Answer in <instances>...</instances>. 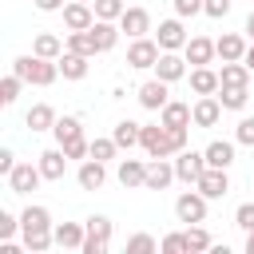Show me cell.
I'll return each instance as SVG.
<instances>
[{
    "label": "cell",
    "mask_w": 254,
    "mask_h": 254,
    "mask_svg": "<svg viewBox=\"0 0 254 254\" xmlns=\"http://www.w3.org/2000/svg\"><path fill=\"white\" fill-rule=\"evenodd\" d=\"M20 238H24V250H32V254H44L56 242V226H52L48 206H28L20 214Z\"/></svg>",
    "instance_id": "1"
},
{
    "label": "cell",
    "mask_w": 254,
    "mask_h": 254,
    "mask_svg": "<svg viewBox=\"0 0 254 254\" xmlns=\"http://www.w3.org/2000/svg\"><path fill=\"white\" fill-rule=\"evenodd\" d=\"M12 71L24 79V83H32V87H48V83H56L60 79V60H44V56H16L12 60Z\"/></svg>",
    "instance_id": "2"
},
{
    "label": "cell",
    "mask_w": 254,
    "mask_h": 254,
    "mask_svg": "<svg viewBox=\"0 0 254 254\" xmlns=\"http://www.w3.org/2000/svg\"><path fill=\"white\" fill-rule=\"evenodd\" d=\"M83 226H87L83 254H107V246H111V218L107 214H91Z\"/></svg>",
    "instance_id": "3"
},
{
    "label": "cell",
    "mask_w": 254,
    "mask_h": 254,
    "mask_svg": "<svg viewBox=\"0 0 254 254\" xmlns=\"http://www.w3.org/2000/svg\"><path fill=\"white\" fill-rule=\"evenodd\" d=\"M139 147H143L151 159H171V155H175V147H171V131H167L163 123H155V127H143V135H139Z\"/></svg>",
    "instance_id": "4"
},
{
    "label": "cell",
    "mask_w": 254,
    "mask_h": 254,
    "mask_svg": "<svg viewBox=\"0 0 254 254\" xmlns=\"http://www.w3.org/2000/svg\"><path fill=\"white\" fill-rule=\"evenodd\" d=\"M159 56H163V48H159V40H147V36H139V40H131V48H127V67H155L159 64Z\"/></svg>",
    "instance_id": "5"
},
{
    "label": "cell",
    "mask_w": 254,
    "mask_h": 254,
    "mask_svg": "<svg viewBox=\"0 0 254 254\" xmlns=\"http://www.w3.org/2000/svg\"><path fill=\"white\" fill-rule=\"evenodd\" d=\"M175 214L179 222H206V194L202 190H187L175 198Z\"/></svg>",
    "instance_id": "6"
},
{
    "label": "cell",
    "mask_w": 254,
    "mask_h": 254,
    "mask_svg": "<svg viewBox=\"0 0 254 254\" xmlns=\"http://www.w3.org/2000/svg\"><path fill=\"white\" fill-rule=\"evenodd\" d=\"M95 24V8L83 4V0H67L64 4V28L67 32H87Z\"/></svg>",
    "instance_id": "7"
},
{
    "label": "cell",
    "mask_w": 254,
    "mask_h": 254,
    "mask_svg": "<svg viewBox=\"0 0 254 254\" xmlns=\"http://www.w3.org/2000/svg\"><path fill=\"white\" fill-rule=\"evenodd\" d=\"M40 179H44L40 163H36V167H32V163H16L12 175H8V187H12V194H28V190L40 187Z\"/></svg>",
    "instance_id": "8"
},
{
    "label": "cell",
    "mask_w": 254,
    "mask_h": 254,
    "mask_svg": "<svg viewBox=\"0 0 254 254\" xmlns=\"http://www.w3.org/2000/svg\"><path fill=\"white\" fill-rule=\"evenodd\" d=\"M202 171H206V155H202V151H179V159H175V175H179L183 183H198Z\"/></svg>",
    "instance_id": "9"
},
{
    "label": "cell",
    "mask_w": 254,
    "mask_h": 254,
    "mask_svg": "<svg viewBox=\"0 0 254 254\" xmlns=\"http://www.w3.org/2000/svg\"><path fill=\"white\" fill-rule=\"evenodd\" d=\"M183 56H187V64L206 67V64L218 56V48H214V40H206V36H190V40H187V48H183Z\"/></svg>",
    "instance_id": "10"
},
{
    "label": "cell",
    "mask_w": 254,
    "mask_h": 254,
    "mask_svg": "<svg viewBox=\"0 0 254 254\" xmlns=\"http://www.w3.org/2000/svg\"><path fill=\"white\" fill-rule=\"evenodd\" d=\"M167 87H171V83H167V79H159V75H155V79H147V83L139 87V103H143L147 111H163V107L171 103V99H167Z\"/></svg>",
    "instance_id": "11"
},
{
    "label": "cell",
    "mask_w": 254,
    "mask_h": 254,
    "mask_svg": "<svg viewBox=\"0 0 254 254\" xmlns=\"http://www.w3.org/2000/svg\"><path fill=\"white\" fill-rule=\"evenodd\" d=\"M179 175H175V163H167V159H151L147 163V190H167L171 183H175Z\"/></svg>",
    "instance_id": "12"
},
{
    "label": "cell",
    "mask_w": 254,
    "mask_h": 254,
    "mask_svg": "<svg viewBox=\"0 0 254 254\" xmlns=\"http://www.w3.org/2000/svg\"><path fill=\"white\" fill-rule=\"evenodd\" d=\"M155 40H159V48H163V52H179V48H187L183 20H163V24H159V32H155Z\"/></svg>",
    "instance_id": "13"
},
{
    "label": "cell",
    "mask_w": 254,
    "mask_h": 254,
    "mask_svg": "<svg viewBox=\"0 0 254 254\" xmlns=\"http://www.w3.org/2000/svg\"><path fill=\"white\" fill-rule=\"evenodd\" d=\"M190 111H194V127H214L226 107L218 103V95H198V103H194Z\"/></svg>",
    "instance_id": "14"
},
{
    "label": "cell",
    "mask_w": 254,
    "mask_h": 254,
    "mask_svg": "<svg viewBox=\"0 0 254 254\" xmlns=\"http://www.w3.org/2000/svg\"><path fill=\"white\" fill-rule=\"evenodd\" d=\"M194 187H198L206 198H222V194L230 190V179H226V171H222V167H206V171H202V179H198Z\"/></svg>",
    "instance_id": "15"
},
{
    "label": "cell",
    "mask_w": 254,
    "mask_h": 254,
    "mask_svg": "<svg viewBox=\"0 0 254 254\" xmlns=\"http://www.w3.org/2000/svg\"><path fill=\"white\" fill-rule=\"evenodd\" d=\"M119 28H123L131 40H139V36L151 32V12H147V8H127V12L119 16Z\"/></svg>",
    "instance_id": "16"
},
{
    "label": "cell",
    "mask_w": 254,
    "mask_h": 254,
    "mask_svg": "<svg viewBox=\"0 0 254 254\" xmlns=\"http://www.w3.org/2000/svg\"><path fill=\"white\" fill-rule=\"evenodd\" d=\"M155 75H159V79H167V83L183 79V75H187V56H179V52H163V56H159V64H155Z\"/></svg>",
    "instance_id": "17"
},
{
    "label": "cell",
    "mask_w": 254,
    "mask_h": 254,
    "mask_svg": "<svg viewBox=\"0 0 254 254\" xmlns=\"http://www.w3.org/2000/svg\"><path fill=\"white\" fill-rule=\"evenodd\" d=\"M75 179H79V187H83V190H99V187L107 183L103 159H83V163H79V171H75Z\"/></svg>",
    "instance_id": "18"
},
{
    "label": "cell",
    "mask_w": 254,
    "mask_h": 254,
    "mask_svg": "<svg viewBox=\"0 0 254 254\" xmlns=\"http://www.w3.org/2000/svg\"><path fill=\"white\" fill-rule=\"evenodd\" d=\"M159 123H163V127H190V123H194V111H190V103L171 99V103L159 111Z\"/></svg>",
    "instance_id": "19"
},
{
    "label": "cell",
    "mask_w": 254,
    "mask_h": 254,
    "mask_svg": "<svg viewBox=\"0 0 254 254\" xmlns=\"http://www.w3.org/2000/svg\"><path fill=\"white\" fill-rule=\"evenodd\" d=\"M250 67H246V60H226L222 64V71H218V79L226 83V87H250Z\"/></svg>",
    "instance_id": "20"
},
{
    "label": "cell",
    "mask_w": 254,
    "mask_h": 254,
    "mask_svg": "<svg viewBox=\"0 0 254 254\" xmlns=\"http://www.w3.org/2000/svg\"><path fill=\"white\" fill-rule=\"evenodd\" d=\"M40 171H44V179H64V171H67V151L64 147H52V151H44L40 155Z\"/></svg>",
    "instance_id": "21"
},
{
    "label": "cell",
    "mask_w": 254,
    "mask_h": 254,
    "mask_svg": "<svg viewBox=\"0 0 254 254\" xmlns=\"http://www.w3.org/2000/svg\"><path fill=\"white\" fill-rule=\"evenodd\" d=\"M83 238H87V226H79V222L56 226V246H64V250H83Z\"/></svg>",
    "instance_id": "22"
},
{
    "label": "cell",
    "mask_w": 254,
    "mask_h": 254,
    "mask_svg": "<svg viewBox=\"0 0 254 254\" xmlns=\"http://www.w3.org/2000/svg\"><path fill=\"white\" fill-rule=\"evenodd\" d=\"M119 20H95L91 24V36H95V44H99V52H111L115 44H119V32L123 28H115Z\"/></svg>",
    "instance_id": "23"
},
{
    "label": "cell",
    "mask_w": 254,
    "mask_h": 254,
    "mask_svg": "<svg viewBox=\"0 0 254 254\" xmlns=\"http://www.w3.org/2000/svg\"><path fill=\"white\" fill-rule=\"evenodd\" d=\"M214 48H218V60H222V64H226V60H242V56H246V40H242L238 32L218 36V40H214Z\"/></svg>",
    "instance_id": "24"
},
{
    "label": "cell",
    "mask_w": 254,
    "mask_h": 254,
    "mask_svg": "<svg viewBox=\"0 0 254 254\" xmlns=\"http://www.w3.org/2000/svg\"><path fill=\"white\" fill-rule=\"evenodd\" d=\"M218 87H222L218 71H210V67H194V71H190V91H194V95H214Z\"/></svg>",
    "instance_id": "25"
},
{
    "label": "cell",
    "mask_w": 254,
    "mask_h": 254,
    "mask_svg": "<svg viewBox=\"0 0 254 254\" xmlns=\"http://www.w3.org/2000/svg\"><path fill=\"white\" fill-rule=\"evenodd\" d=\"M119 183L131 190V187H143L147 183V163L139 159H119Z\"/></svg>",
    "instance_id": "26"
},
{
    "label": "cell",
    "mask_w": 254,
    "mask_h": 254,
    "mask_svg": "<svg viewBox=\"0 0 254 254\" xmlns=\"http://www.w3.org/2000/svg\"><path fill=\"white\" fill-rule=\"evenodd\" d=\"M24 123H28L32 131H52V127H56V111H52L48 103H32L28 115H24Z\"/></svg>",
    "instance_id": "27"
},
{
    "label": "cell",
    "mask_w": 254,
    "mask_h": 254,
    "mask_svg": "<svg viewBox=\"0 0 254 254\" xmlns=\"http://www.w3.org/2000/svg\"><path fill=\"white\" fill-rule=\"evenodd\" d=\"M202 155H206V167H222V171H226V167L234 163V143H226V139H214V143H210Z\"/></svg>",
    "instance_id": "28"
},
{
    "label": "cell",
    "mask_w": 254,
    "mask_h": 254,
    "mask_svg": "<svg viewBox=\"0 0 254 254\" xmlns=\"http://www.w3.org/2000/svg\"><path fill=\"white\" fill-rule=\"evenodd\" d=\"M60 75H64V79H83V75H87V56L64 52V56H60Z\"/></svg>",
    "instance_id": "29"
},
{
    "label": "cell",
    "mask_w": 254,
    "mask_h": 254,
    "mask_svg": "<svg viewBox=\"0 0 254 254\" xmlns=\"http://www.w3.org/2000/svg\"><path fill=\"white\" fill-rule=\"evenodd\" d=\"M32 52H36V56H44V60H60V56H64V44H60V36L40 32V36L32 40Z\"/></svg>",
    "instance_id": "30"
},
{
    "label": "cell",
    "mask_w": 254,
    "mask_h": 254,
    "mask_svg": "<svg viewBox=\"0 0 254 254\" xmlns=\"http://www.w3.org/2000/svg\"><path fill=\"white\" fill-rule=\"evenodd\" d=\"M214 95H218V103H222L226 111H242L246 99H250V87H226V83H222Z\"/></svg>",
    "instance_id": "31"
},
{
    "label": "cell",
    "mask_w": 254,
    "mask_h": 254,
    "mask_svg": "<svg viewBox=\"0 0 254 254\" xmlns=\"http://www.w3.org/2000/svg\"><path fill=\"white\" fill-rule=\"evenodd\" d=\"M52 135H56V139H60V147H64V143H71V139H83V123H79L75 115H64V119H56Z\"/></svg>",
    "instance_id": "32"
},
{
    "label": "cell",
    "mask_w": 254,
    "mask_h": 254,
    "mask_svg": "<svg viewBox=\"0 0 254 254\" xmlns=\"http://www.w3.org/2000/svg\"><path fill=\"white\" fill-rule=\"evenodd\" d=\"M139 135H143V127H139V123H131V119H119V123H115V131H111V139H115L119 147H127V151H131V147H139Z\"/></svg>",
    "instance_id": "33"
},
{
    "label": "cell",
    "mask_w": 254,
    "mask_h": 254,
    "mask_svg": "<svg viewBox=\"0 0 254 254\" xmlns=\"http://www.w3.org/2000/svg\"><path fill=\"white\" fill-rule=\"evenodd\" d=\"M67 52H79V56H95L99 52V44H95V36H91V28L87 32H67Z\"/></svg>",
    "instance_id": "34"
},
{
    "label": "cell",
    "mask_w": 254,
    "mask_h": 254,
    "mask_svg": "<svg viewBox=\"0 0 254 254\" xmlns=\"http://www.w3.org/2000/svg\"><path fill=\"white\" fill-rule=\"evenodd\" d=\"M91 8H95V20H119L127 12L123 0H91Z\"/></svg>",
    "instance_id": "35"
},
{
    "label": "cell",
    "mask_w": 254,
    "mask_h": 254,
    "mask_svg": "<svg viewBox=\"0 0 254 254\" xmlns=\"http://www.w3.org/2000/svg\"><path fill=\"white\" fill-rule=\"evenodd\" d=\"M20 87H24V79H20L16 71H12V75H4V79H0V103H4V107H8V103H16Z\"/></svg>",
    "instance_id": "36"
},
{
    "label": "cell",
    "mask_w": 254,
    "mask_h": 254,
    "mask_svg": "<svg viewBox=\"0 0 254 254\" xmlns=\"http://www.w3.org/2000/svg\"><path fill=\"white\" fill-rule=\"evenodd\" d=\"M187 246H190V254H198V250H210L214 242H210V234H206L198 222H190V230H187Z\"/></svg>",
    "instance_id": "37"
},
{
    "label": "cell",
    "mask_w": 254,
    "mask_h": 254,
    "mask_svg": "<svg viewBox=\"0 0 254 254\" xmlns=\"http://www.w3.org/2000/svg\"><path fill=\"white\" fill-rule=\"evenodd\" d=\"M151 250H159V242L151 234H131L127 238V254H151Z\"/></svg>",
    "instance_id": "38"
},
{
    "label": "cell",
    "mask_w": 254,
    "mask_h": 254,
    "mask_svg": "<svg viewBox=\"0 0 254 254\" xmlns=\"http://www.w3.org/2000/svg\"><path fill=\"white\" fill-rule=\"evenodd\" d=\"M115 151H119V143L115 139H91V159H115Z\"/></svg>",
    "instance_id": "39"
},
{
    "label": "cell",
    "mask_w": 254,
    "mask_h": 254,
    "mask_svg": "<svg viewBox=\"0 0 254 254\" xmlns=\"http://www.w3.org/2000/svg\"><path fill=\"white\" fill-rule=\"evenodd\" d=\"M159 250H163V254H187L190 246H187V234H167V238L159 242Z\"/></svg>",
    "instance_id": "40"
},
{
    "label": "cell",
    "mask_w": 254,
    "mask_h": 254,
    "mask_svg": "<svg viewBox=\"0 0 254 254\" xmlns=\"http://www.w3.org/2000/svg\"><path fill=\"white\" fill-rule=\"evenodd\" d=\"M234 139L242 143V147H254V119L246 115V119H238V127H234Z\"/></svg>",
    "instance_id": "41"
},
{
    "label": "cell",
    "mask_w": 254,
    "mask_h": 254,
    "mask_svg": "<svg viewBox=\"0 0 254 254\" xmlns=\"http://www.w3.org/2000/svg\"><path fill=\"white\" fill-rule=\"evenodd\" d=\"M16 230H20V218H16V214H8V210H0V242H8Z\"/></svg>",
    "instance_id": "42"
},
{
    "label": "cell",
    "mask_w": 254,
    "mask_h": 254,
    "mask_svg": "<svg viewBox=\"0 0 254 254\" xmlns=\"http://www.w3.org/2000/svg\"><path fill=\"white\" fill-rule=\"evenodd\" d=\"M234 222H238L242 230H254V202H242V206L234 210Z\"/></svg>",
    "instance_id": "43"
},
{
    "label": "cell",
    "mask_w": 254,
    "mask_h": 254,
    "mask_svg": "<svg viewBox=\"0 0 254 254\" xmlns=\"http://www.w3.org/2000/svg\"><path fill=\"white\" fill-rule=\"evenodd\" d=\"M194 12H202V0H175V16H179V20H187V16H194Z\"/></svg>",
    "instance_id": "44"
},
{
    "label": "cell",
    "mask_w": 254,
    "mask_h": 254,
    "mask_svg": "<svg viewBox=\"0 0 254 254\" xmlns=\"http://www.w3.org/2000/svg\"><path fill=\"white\" fill-rule=\"evenodd\" d=\"M202 12L218 20V16H226V12H230V0H202Z\"/></svg>",
    "instance_id": "45"
},
{
    "label": "cell",
    "mask_w": 254,
    "mask_h": 254,
    "mask_svg": "<svg viewBox=\"0 0 254 254\" xmlns=\"http://www.w3.org/2000/svg\"><path fill=\"white\" fill-rule=\"evenodd\" d=\"M167 131H171V147H175V155L187 151V127H167Z\"/></svg>",
    "instance_id": "46"
},
{
    "label": "cell",
    "mask_w": 254,
    "mask_h": 254,
    "mask_svg": "<svg viewBox=\"0 0 254 254\" xmlns=\"http://www.w3.org/2000/svg\"><path fill=\"white\" fill-rule=\"evenodd\" d=\"M12 167H16V155H12L8 147H0V175L8 179V175H12Z\"/></svg>",
    "instance_id": "47"
},
{
    "label": "cell",
    "mask_w": 254,
    "mask_h": 254,
    "mask_svg": "<svg viewBox=\"0 0 254 254\" xmlns=\"http://www.w3.org/2000/svg\"><path fill=\"white\" fill-rule=\"evenodd\" d=\"M64 4H67V0H36L40 12H64Z\"/></svg>",
    "instance_id": "48"
},
{
    "label": "cell",
    "mask_w": 254,
    "mask_h": 254,
    "mask_svg": "<svg viewBox=\"0 0 254 254\" xmlns=\"http://www.w3.org/2000/svg\"><path fill=\"white\" fill-rule=\"evenodd\" d=\"M246 36L254 40V8H250V16H246Z\"/></svg>",
    "instance_id": "49"
},
{
    "label": "cell",
    "mask_w": 254,
    "mask_h": 254,
    "mask_svg": "<svg viewBox=\"0 0 254 254\" xmlns=\"http://www.w3.org/2000/svg\"><path fill=\"white\" fill-rule=\"evenodd\" d=\"M242 60H246V67H250V71H254V44H250V48H246V56H242Z\"/></svg>",
    "instance_id": "50"
},
{
    "label": "cell",
    "mask_w": 254,
    "mask_h": 254,
    "mask_svg": "<svg viewBox=\"0 0 254 254\" xmlns=\"http://www.w3.org/2000/svg\"><path fill=\"white\" fill-rule=\"evenodd\" d=\"M246 254H254V230H246Z\"/></svg>",
    "instance_id": "51"
},
{
    "label": "cell",
    "mask_w": 254,
    "mask_h": 254,
    "mask_svg": "<svg viewBox=\"0 0 254 254\" xmlns=\"http://www.w3.org/2000/svg\"><path fill=\"white\" fill-rule=\"evenodd\" d=\"M83 4H91V0H83Z\"/></svg>",
    "instance_id": "52"
}]
</instances>
